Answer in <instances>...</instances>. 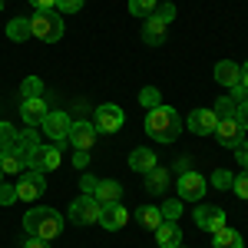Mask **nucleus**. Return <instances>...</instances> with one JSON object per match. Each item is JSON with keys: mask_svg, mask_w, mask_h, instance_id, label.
I'll return each mask as SVG.
<instances>
[{"mask_svg": "<svg viewBox=\"0 0 248 248\" xmlns=\"http://www.w3.org/2000/svg\"><path fill=\"white\" fill-rule=\"evenodd\" d=\"M179 248H182V245H179Z\"/></svg>", "mask_w": 248, "mask_h": 248, "instance_id": "09e8293b", "label": "nucleus"}, {"mask_svg": "<svg viewBox=\"0 0 248 248\" xmlns=\"http://www.w3.org/2000/svg\"><path fill=\"white\" fill-rule=\"evenodd\" d=\"M166 189H169V169L155 166V169L146 172V192H149V195H162Z\"/></svg>", "mask_w": 248, "mask_h": 248, "instance_id": "412c9836", "label": "nucleus"}, {"mask_svg": "<svg viewBox=\"0 0 248 248\" xmlns=\"http://www.w3.org/2000/svg\"><path fill=\"white\" fill-rule=\"evenodd\" d=\"M37 10H57V0H30Z\"/></svg>", "mask_w": 248, "mask_h": 248, "instance_id": "79ce46f5", "label": "nucleus"}, {"mask_svg": "<svg viewBox=\"0 0 248 248\" xmlns=\"http://www.w3.org/2000/svg\"><path fill=\"white\" fill-rule=\"evenodd\" d=\"M238 83H242V86H248V60H245V66H242V77H238Z\"/></svg>", "mask_w": 248, "mask_h": 248, "instance_id": "a18cd8bd", "label": "nucleus"}, {"mask_svg": "<svg viewBox=\"0 0 248 248\" xmlns=\"http://www.w3.org/2000/svg\"><path fill=\"white\" fill-rule=\"evenodd\" d=\"M123 123H126V116H123L119 106H113V103L96 106V116H93L96 133H119V129H123Z\"/></svg>", "mask_w": 248, "mask_h": 248, "instance_id": "0eeeda50", "label": "nucleus"}, {"mask_svg": "<svg viewBox=\"0 0 248 248\" xmlns=\"http://www.w3.org/2000/svg\"><path fill=\"white\" fill-rule=\"evenodd\" d=\"M23 229L30 232L33 238H43V242H53L60 232H63V215L46 205H37L23 215Z\"/></svg>", "mask_w": 248, "mask_h": 248, "instance_id": "f03ea898", "label": "nucleus"}, {"mask_svg": "<svg viewBox=\"0 0 248 248\" xmlns=\"http://www.w3.org/2000/svg\"><path fill=\"white\" fill-rule=\"evenodd\" d=\"M195 225L202 232H212L215 235L218 229H225V212L218 209V205H199L195 209Z\"/></svg>", "mask_w": 248, "mask_h": 248, "instance_id": "f8f14e48", "label": "nucleus"}, {"mask_svg": "<svg viewBox=\"0 0 248 248\" xmlns=\"http://www.w3.org/2000/svg\"><path fill=\"white\" fill-rule=\"evenodd\" d=\"M212 245H215V248H245V242H242V235H238L235 229H229V225H225V229L215 232Z\"/></svg>", "mask_w": 248, "mask_h": 248, "instance_id": "b1692460", "label": "nucleus"}, {"mask_svg": "<svg viewBox=\"0 0 248 248\" xmlns=\"http://www.w3.org/2000/svg\"><path fill=\"white\" fill-rule=\"evenodd\" d=\"M238 77H242V66H238V63H232V60H222V63L215 66V79H218L222 86H235Z\"/></svg>", "mask_w": 248, "mask_h": 248, "instance_id": "4be33fe9", "label": "nucleus"}, {"mask_svg": "<svg viewBox=\"0 0 248 248\" xmlns=\"http://www.w3.org/2000/svg\"><path fill=\"white\" fill-rule=\"evenodd\" d=\"M17 149L27 155V159L40 149V139H37V129H33V126H27L23 133H17Z\"/></svg>", "mask_w": 248, "mask_h": 248, "instance_id": "393cba45", "label": "nucleus"}, {"mask_svg": "<svg viewBox=\"0 0 248 248\" xmlns=\"http://www.w3.org/2000/svg\"><path fill=\"white\" fill-rule=\"evenodd\" d=\"M126 222H129V212H126V205H119V202H109V205L99 209V225L106 232H119Z\"/></svg>", "mask_w": 248, "mask_h": 248, "instance_id": "ddd939ff", "label": "nucleus"}, {"mask_svg": "<svg viewBox=\"0 0 248 248\" xmlns=\"http://www.w3.org/2000/svg\"><path fill=\"white\" fill-rule=\"evenodd\" d=\"M0 172H3V175H23V172H27V155L20 153L17 146L3 149V153H0Z\"/></svg>", "mask_w": 248, "mask_h": 248, "instance_id": "2eb2a0df", "label": "nucleus"}, {"mask_svg": "<svg viewBox=\"0 0 248 248\" xmlns=\"http://www.w3.org/2000/svg\"><path fill=\"white\" fill-rule=\"evenodd\" d=\"M139 103H142L146 109H155V106H162V93H159L155 86H142V93H139Z\"/></svg>", "mask_w": 248, "mask_h": 248, "instance_id": "c756f323", "label": "nucleus"}, {"mask_svg": "<svg viewBox=\"0 0 248 248\" xmlns=\"http://www.w3.org/2000/svg\"><path fill=\"white\" fill-rule=\"evenodd\" d=\"M83 3H86V0H57V10L60 14H77Z\"/></svg>", "mask_w": 248, "mask_h": 248, "instance_id": "e433bc0d", "label": "nucleus"}, {"mask_svg": "<svg viewBox=\"0 0 248 248\" xmlns=\"http://www.w3.org/2000/svg\"><path fill=\"white\" fill-rule=\"evenodd\" d=\"M153 235H155V248H179L182 245V232H179V225L169 222V218H162Z\"/></svg>", "mask_w": 248, "mask_h": 248, "instance_id": "4468645a", "label": "nucleus"}, {"mask_svg": "<svg viewBox=\"0 0 248 248\" xmlns=\"http://www.w3.org/2000/svg\"><path fill=\"white\" fill-rule=\"evenodd\" d=\"M155 7H159L155 0H129V14H133V17H142V20L153 17Z\"/></svg>", "mask_w": 248, "mask_h": 248, "instance_id": "c85d7f7f", "label": "nucleus"}, {"mask_svg": "<svg viewBox=\"0 0 248 248\" xmlns=\"http://www.w3.org/2000/svg\"><path fill=\"white\" fill-rule=\"evenodd\" d=\"M215 126H218V119L212 109H192L189 113V129L195 136H212L215 133Z\"/></svg>", "mask_w": 248, "mask_h": 248, "instance_id": "dca6fc26", "label": "nucleus"}, {"mask_svg": "<svg viewBox=\"0 0 248 248\" xmlns=\"http://www.w3.org/2000/svg\"><path fill=\"white\" fill-rule=\"evenodd\" d=\"M146 133L153 136L155 142H175L179 133H182V116L172 106H155L146 116Z\"/></svg>", "mask_w": 248, "mask_h": 248, "instance_id": "f257e3e1", "label": "nucleus"}, {"mask_svg": "<svg viewBox=\"0 0 248 248\" xmlns=\"http://www.w3.org/2000/svg\"><path fill=\"white\" fill-rule=\"evenodd\" d=\"M0 10H3V0H0Z\"/></svg>", "mask_w": 248, "mask_h": 248, "instance_id": "49530a36", "label": "nucleus"}, {"mask_svg": "<svg viewBox=\"0 0 248 248\" xmlns=\"http://www.w3.org/2000/svg\"><path fill=\"white\" fill-rule=\"evenodd\" d=\"M155 166H159V159H155L153 149L139 146V149H133V153H129V169H133V172H142V175H146V172L155 169Z\"/></svg>", "mask_w": 248, "mask_h": 248, "instance_id": "aec40b11", "label": "nucleus"}, {"mask_svg": "<svg viewBox=\"0 0 248 248\" xmlns=\"http://www.w3.org/2000/svg\"><path fill=\"white\" fill-rule=\"evenodd\" d=\"M232 179H235V175H232L229 169H215L212 172V186H215V189H232Z\"/></svg>", "mask_w": 248, "mask_h": 248, "instance_id": "72a5a7b5", "label": "nucleus"}, {"mask_svg": "<svg viewBox=\"0 0 248 248\" xmlns=\"http://www.w3.org/2000/svg\"><path fill=\"white\" fill-rule=\"evenodd\" d=\"M10 146H17V129L10 123H0V153L10 149Z\"/></svg>", "mask_w": 248, "mask_h": 248, "instance_id": "7c9ffc66", "label": "nucleus"}, {"mask_svg": "<svg viewBox=\"0 0 248 248\" xmlns=\"http://www.w3.org/2000/svg\"><path fill=\"white\" fill-rule=\"evenodd\" d=\"M96 182H99L96 175H83V179H79V186H83V195H93V192H96Z\"/></svg>", "mask_w": 248, "mask_h": 248, "instance_id": "ea45409f", "label": "nucleus"}, {"mask_svg": "<svg viewBox=\"0 0 248 248\" xmlns=\"http://www.w3.org/2000/svg\"><path fill=\"white\" fill-rule=\"evenodd\" d=\"M46 113H50V109H46L43 96H37V99H23V103H20V116H23V123L33 126V129L43 123V116H46Z\"/></svg>", "mask_w": 248, "mask_h": 248, "instance_id": "f3484780", "label": "nucleus"}, {"mask_svg": "<svg viewBox=\"0 0 248 248\" xmlns=\"http://www.w3.org/2000/svg\"><path fill=\"white\" fill-rule=\"evenodd\" d=\"M159 212H162V218L175 222V218H179V212H182V199H169V202H162Z\"/></svg>", "mask_w": 248, "mask_h": 248, "instance_id": "2f4dec72", "label": "nucleus"}, {"mask_svg": "<svg viewBox=\"0 0 248 248\" xmlns=\"http://www.w3.org/2000/svg\"><path fill=\"white\" fill-rule=\"evenodd\" d=\"M212 113H215V119H232V116H238V106L232 103L229 96H222V99H215Z\"/></svg>", "mask_w": 248, "mask_h": 248, "instance_id": "cd10ccee", "label": "nucleus"}, {"mask_svg": "<svg viewBox=\"0 0 248 248\" xmlns=\"http://www.w3.org/2000/svg\"><path fill=\"white\" fill-rule=\"evenodd\" d=\"M70 126H73V119H70V113H63V109H50V113L43 116V123H40L43 136H50V142H57V146L70 136Z\"/></svg>", "mask_w": 248, "mask_h": 248, "instance_id": "20e7f679", "label": "nucleus"}, {"mask_svg": "<svg viewBox=\"0 0 248 248\" xmlns=\"http://www.w3.org/2000/svg\"><path fill=\"white\" fill-rule=\"evenodd\" d=\"M232 192H235L238 199H248V169L238 172V175L232 179Z\"/></svg>", "mask_w": 248, "mask_h": 248, "instance_id": "473e14b6", "label": "nucleus"}, {"mask_svg": "<svg viewBox=\"0 0 248 248\" xmlns=\"http://www.w3.org/2000/svg\"><path fill=\"white\" fill-rule=\"evenodd\" d=\"M155 17L166 20V23H172V17H175V3H159V7H155Z\"/></svg>", "mask_w": 248, "mask_h": 248, "instance_id": "4c0bfd02", "label": "nucleus"}, {"mask_svg": "<svg viewBox=\"0 0 248 248\" xmlns=\"http://www.w3.org/2000/svg\"><path fill=\"white\" fill-rule=\"evenodd\" d=\"M30 33L37 40H43V43H57L63 37V17L57 10H37L30 17Z\"/></svg>", "mask_w": 248, "mask_h": 248, "instance_id": "7ed1b4c3", "label": "nucleus"}, {"mask_svg": "<svg viewBox=\"0 0 248 248\" xmlns=\"http://www.w3.org/2000/svg\"><path fill=\"white\" fill-rule=\"evenodd\" d=\"M20 96H23V99H37V96H43V79L40 77H27L23 83H20Z\"/></svg>", "mask_w": 248, "mask_h": 248, "instance_id": "bb28decb", "label": "nucleus"}, {"mask_svg": "<svg viewBox=\"0 0 248 248\" xmlns=\"http://www.w3.org/2000/svg\"><path fill=\"white\" fill-rule=\"evenodd\" d=\"M205 189H209L205 175H199L195 169L179 175V199H182V202H202V199H205Z\"/></svg>", "mask_w": 248, "mask_h": 248, "instance_id": "39448f33", "label": "nucleus"}, {"mask_svg": "<svg viewBox=\"0 0 248 248\" xmlns=\"http://www.w3.org/2000/svg\"><path fill=\"white\" fill-rule=\"evenodd\" d=\"M70 146L73 149H79V153H90L93 149V142H96V126L93 123H86V119H77L73 126H70Z\"/></svg>", "mask_w": 248, "mask_h": 248, "instance_id": "9d476101", "label": "nucleus"}, {"mask_svg": "<svg viewBox=\"0 0 248 248\" xmlns=\"http://www.w3.org/2000/svg\"><path fill=\"white\" fill-rule=\"evenodd\" d=\"M166 33H169V23H166V20H159L155 14H153V17H146V23H142V40H146L149 46L166 43Z\"/></svg>", "mask_w": 248, "mask_h": 248, "instance_id": "a211bd4d", "label": "nucleus"}, {"mask_svg": "<svg viewBox=\"0 0 248 248\" xmlns=\"http://www.w3.org/2000/svg\"><path fill=\"white\" fill-rule=\"evenodd\" d=\"M235 159H238V162L248 169V139H242V142L235 146Z\"/></svg>", "mask_w": 248, "mask_h": 248, "instance_id": "58836bf2", "label": "nucleus"}, {"mask_svg": "<svg viewBox=\"0 0 248 248\" xmlns=\"http://www.w3.org/2000/svg\"><path fill=\"white\" fill-rule=\"evenodd\" d=\"M86 162H90V153H73V166H77V169H83V166H86Z\"/></svg>", "mask_w": 248, "mask_h": 248, "instance_id": "37998d69", "label": "nucleus"}, {"mask_svg": "<svg viewBox=\"0 0 248 248\" xmlns=\"http://www.w3.org/2000/svg\"><path fill=\"white\" fill-rule=\"evenodd\" d=\"M99 202H96L93 195H79L77 202L70 205V222H77V225H96L99 222Z\"/></svg>", "mask_w": 248, "mask_h": 248, "instance_id": "423d86ee", "label": "nucleus"}, {"mask_svg": "<svg viewBox=\"0 0 248 248\" xmlns=\"http://www.w3.org/2000/svg\"><path fill=\"white\" fill-rule=\"evenodd\" d=\"M7 37L17 40V43H23L27 37H33V33H30V17H17V20H10V23H7Z\"/></svg>", "mask_w": 248, "mask_h": 248, "instance_id": "a878e982", "label": "nucleus"}, {"mask_svg": "<svg viewBox=\"0 0 248 248\" xmlns=\"http://www.w3.org/2000/svg\"><path fill=\"white\" fill-rule=\"evenodd\" d=\"M93 199L99 202V205H109V202H119V199H123V186H119V182H113V179H99V182H96Z\"/></svg>", "mask_w": 248, "mask_h": 248, "instance_id": "6ab92c4d", "label": "nucleus"}, {"mask_svg": "<svg viewBox=\"0 0 248 248\" xmlns=\"http://www.w3.org/2000/svg\"><path fill=\"white\" fill-rule=\"evenodd\" d=\"M238 123L248 129V103H242V106H238Z\"/></svg>", "mask_w": 248, "mask_h": 248, "instance_id": "c03bdc74", "label": "nucleus"}, {"mask_svg": "<svg viewBox=\"0 0 248 248\" xmlns=\"http://www.w3.org/2000/svg\"><path fill=\"white\" fill-rule=\"evenodd\" d=\"M60 166V146L50 142V146H40L37 153L27 159V169H37V172H53Z\"/></svg>", "mask_w": 248, "mask_h": 248, "instance_id": "9b49d317", "label": "nucleus"}, {"mask_svg": "<svg viewBox=\"0 0 248 248\" xmlns=\"http://www.w3.org/2000/svg\"><path fill=\"white\" fill-rule=\"evenodd\" d=\"M14 202H17V186L0 182V205H14Z\"/></svg>", "mask_w": 248, "mask_h": 248, "instance_id": "f704fd0d", "label": "nucleus"}, {"mask_svg": "<svg viewBox=\"0 0 248 248\" xmlns=\"http://www.w3.org/2000/svg\"><path fill=\"white\" fill-rule=\"evenodd\" d=\"M215 139H218L225 149H235V146L245 139V126L238 123V116H232V119H218V126H215Z\"/></svg>", "mask_w": 248, "mask_h": 248, "instance_id": "1a4fd4ad", "label": "nucleus"}, {"mask_svg": "<svg viewBox=\"0 0 248 248\" xmlns=\"http://www.w3.org/2000/svg\"><path fill=\"white\" fill-rule=\"evenodd\" d=\"M0 175H3V172H0ZM0 182H3V179H0Z\"/></svg>", "mask_w": 248, "mask_h": 248, "instance_id": "de8ad7c7", "label": "nucleus"}, {"mask_svg": "<svg viewBox=\"0 0 248 248\" xmlns=\"http://www.w3.org/2000/svg\"><path fill=\"white\" fill-rule=\"evenodd\" d=\"M232 93H229V99L235 103V106H242V103H248V86H242V83H235V86H229Z\"/></svg>", "mask_w": 248, "mask_h": 248, "instance_id": "c9c22d12", "label": "nucleus"}, {"mask_svg": "<svg viewBox=\"0 0 248 248\" xmlns=\"http://www.w3.org/2000/svg\"><path fill=\"white\" fill-rule=\"evenodd\" d=\"M23 248H50V242H43V238H33V235H27V238H23Z\"/></svg>", "mask_w": 248, "mask_h": 248, "instance_id": "a19ab883", "label": "nucleus"}, {"mask_svg": "<svg viewBox=\"0 0 248 248\" xmlns=\"http://www.w3.org/2000/svg\"><path fill=\"white\" fill-rule=\"evenodd\" d=\"M43 189H46L43 172L27 169V175L17 182V199H20V202H33V199H40V195H43Z\"/></svg>", "mask_w": 248, "mask_h": 248, "instance_id": "6e6552de", "label": "nucleus"}, {"mask_svg": "<svg viewBox=\"0 0 248 248\" xmlns=\"http://www.w3.org/2000/svg\"><path fill=\"white\" fill-rule=\"evenodd\" d=\"M136 222H139L146 232H155L159 222H162V212H159V205H142V209L136 212Z\"/></svg>", "mask_w": 248, "mask_h": 248, "instance_id": "5701e85b", "label": "nucleus"}]
</instances>
